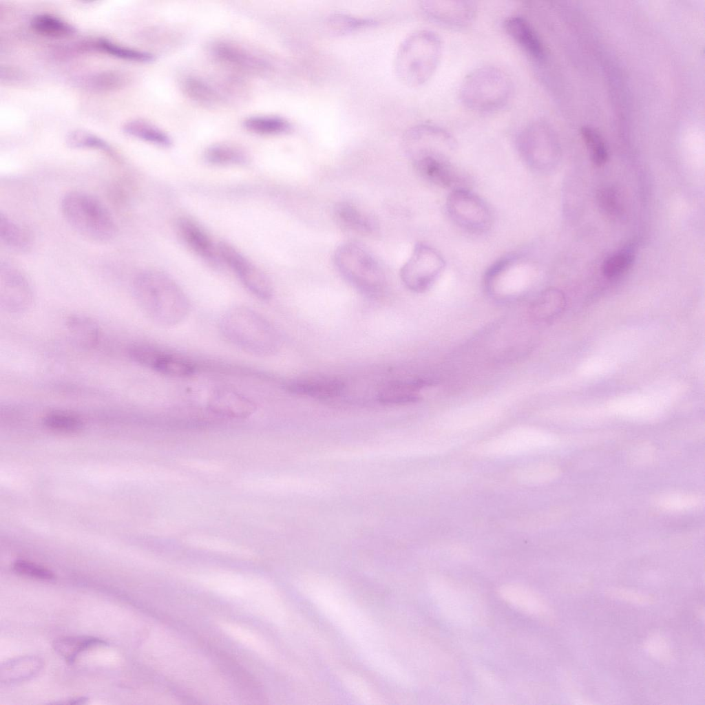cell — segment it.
<instances>
[{"label": "cell", "mask_w": 705, "mask_h": 705, "mask_svg": "<svg viewBox=\"0 0 705 705\" xmlns=\"http://www.w3.org/2000/svg\"><path fill=\"white\" fill-rule=\"evenodd\" d=\"M134 299L147 317L163 326H173L189 315V299L180 286L167 274L145 270L132 284Z\"/></svg>", "instance_id": "cell-1"}, {"label": "cell", "mask_w": 705, "mask_h": 705, "mask_svg": "<svg viewBox=\"0 0 705 705\" xmlns=\"http://www.w3.org/2000/svg\"><path fill=\"white\" fill-rule=\"evenodd\" d=\"M220 328L230 343L255 356H272L280 348V336L272 324L244 306L228 309L220 319Z\"/></svg>", "instance_id": "cell-2"}, {"label": "cell", "mask_w": 705, "mask_h": 705, "mask_svg": "<svg viewBox=\"0 0 705 705\" xmlns=\"http://www.w3.org/2000/svg\"><path fill=\"white\" fill-rule=\"evenodd\" d=\"M442 43L435 32L420 30L408 36L398 48L394 69L404 84L418 87L428 82L441 61Z\"/></svg>", "instance_id": "cell-3"}, {"label": "cell", "mask_w": 705, "mask_h": 705, "mask_svg": "<svg viewBox=\"0 0 705 705\" xmlns=\"http://www.w3.org/2000/svg\"><path fill=\"white\" fill-rule=\"evenodd\" d=\"M61 209L68 224L87 239L105 242L114 239L117 233L113 216L92 195L79 191H70L62 198Z\"/></svg>", "instance_id": "cell-4"}, {"label": "cell", "mask_w": 705, "mask_h": 705, "mask_svg": "<svg viewBox=\"0 0 705 705\" xmlns=\"http://www.w3.org/2000/svg\"><path fill=\"white\" fill-rule=\"evenodd\" d=\"M513 91V81L506 72L487 65L474 69L464 78L459 96L467 108L477 112H491L505 106Z\"/></svg>", "instance_id": "cell-5"}, {"label": "cell", "mask_w": 705, "mask_h": 705, "mask_svg": "<svg viewBox=\"0 0 705 705\" xmlns=\"http://www.w3.org/2000/svg\"><path fill=\"white\" fill-rule=\"evenodd\" d=\"M334 262L341 276L359 292L376 296L383 291L385 273L364 245L356 242L341 244L335 251Z\"/></svg>", "instance_id": "cell-6"}, {"label": "cell", "mask_w": 705, "mask_h": 705, "mask_svg": "<svg viewBox=\"0 0 705 705\" xmlns=\"http://www.w3.org/2000/svg\"><path fill=\"white\" fill-rule=\"evenodd\" d=\"M516 147L523 162L533 171H547L557 160L556 137L543 121H532L525 125L516 136Z\"/></svg>", "instance_id": "cell-7"}, {"label": "cell", "mask_w": 705, "mask_h": 705, "mask_svg": "<svg viewBox=\"0 0 705 705\" xmlns=\"http://www.w3.org/2000/svg\"><path fill=\"white\" fill-rule=\"evenodd\" d=\"M445 208L450 220L469 233H485L492 226L493 214L490 206L480 196L464 187L451 190Z\"/></svg>", "instance_id": "cell-8"}, {"label": "cell", "mask_w": 705, "mask_h": 705, "mask_svg": "<svg viewBox=\"0 0 705 705\" xmlns=\"http://www.w3.org/2000/svg\"><path fill=\"white\" fill-rule=\"evenodd\" d=\"M445 262L434 248L417 244L400 270V277L407 288L414 293L429 290L444 271Z\"/></svg>", "instance_id": "cell-9"}, {"label": "cell", "mask_w": 705, "mask_h": 705, "mask_svg": "<svg viewBox=\"0 0 705 705\" xmlns=\"http://www.w3.org/2000/svg\"><path fill=\"white\" fill-rule=\"evenodd\" d=\"M403 140L412 160L423 157L450 160L457 148V143L450 133L430 123L410 127Z\"/></svg>", "instance_id": "cell-10"}, {"label": "cell", "mask_w": 705, "mask_h": 705, "mask_svg": "<svg viewBox=\"0 0 705 705\" xmlns=\"http://www.w3.org/2000/svg\"><path fill=\"white\" fill-rule=\"evenodd\" d=\"M34 302L32 284L22 271L9 262L0 266V306L9 314L19 315L30 310Z\"/></svg>", "instance_id": "cell-11"}, {"label": "cell", "mask_w": 705, "mask_h": 705, "mask_svg": "<svg viewBox=\"0 0 705 705\" xmlns=\"http://www.w3.org/2000/svg\"><path fill=\"white\" fill-rule=\"evenodd\" d=\"M218 249L220 259L231 269L249 292L264 301L272 297L273 286L264 273L229 243L221 242Z\"/></svg>", "instance_id": "cell-12"}, {"label": "cell", "mask_w": 705, "mask_h": 705, "mask_svg": "<svg viewBox=\"0 0 705 705\" xmlns=\"http://www.w3.org/2000/svg\"><path fill=\"white\" fill-rule=\"evenodd\" d=\"M128 354L136 364L164 375L185 377L196 372V366L189 359L152 346L133 345Z\"/></svg>", "instance_id": "cell-13"}, {"label": "cell", "mask_w": 705, "mask_h": 705, "mask_svg": "<svg viewBox=\"0 0 705 705\" xmlns=\"http://www.w3.org/2000/svg\"><path fill=\"white\" fill-rule=\"evenodd\" d=\"M556 441L534 431L512 432L478 445L476 452L492 456L512 455L551 446Z\"/></svg>", "instance_id": "cell-14"}, {"label": "cell", "mask_w": 705, "mask_h": 705, "mask_svg": "<svg viewBox=\"0 0 705 705\" xmlns=\"http://www.w3.org/2000/svg\"><path fill=\"white\" fill-rule=\"evenodd\" d=\"M210 52L221 64L244 73L259 75L271 70V65L266 60L233 42H213L211 45Z\"/></svg>", "instance_id": "cell-15"}, {"label": "cell", "mask_w": 705, "mask_h": 705, "mask_svg": "<svg viewBox=\"0 0 705 705\" xmlns=\"http://www.w3.org/2000/svg\"><path fill=\"white\" fill-rule=\"evenodd\" d=\"M421 8L431 20L452 28L468 25L474 20L477 10L475 2L463 0L425 1Z\"/></svg>", "instance_id": "cell-16"}, {"label": "cell", "mask_w": 705, "mask_h": 705, "mask_svg": "<svg viewBox=\"0 0 705 705\" xmlns=\"http://www.w3.org/2000/svg\"><path fill=\"white\" fill-rule=\"evenodd\" d=\"M208 407L216 414L234 419L249 417L256 410L255 403L249 398L229 388L214 391L209 399Z\"/></svg>", "instance_id": "cell-17"}, {"label": "cell", "mask_w": 705, "mask_h": 705, "mask_svg": "<svg viewBox=\"0 0 705 705\" xmlns=\"http://www.w3.org/2000/svg\"><path fill=\"white\" fill-rule=\"evenodd\" d=\"M507 35L530 58L541 61L545 58V49L535 29L529 21L520 16L507 17L503 23Z\"/></svg>", "instance_id": "cell-18"}, {"label": "cell", "mask_w": 705, "mask_h": 705, "mask_svg": "<svg viewBox=\"0 0 705 705\" xmlns=\"http://www.w3.org/2000/svg\"><path fill=\"white\" fill-rule=\"evenodd\" d=\"M177 229L185 243L197 255L211 265H218L220 257L218 246L194 220L181 218L177 222Z\"/></svg>", "instance_id": "cell-19"}, {"label": "cell", "mask_w": 705, "mask_h": 705, "mask_svg": "<svg viewBox=\"0 0 705 705\" xmlns=\"http://www.w3.org/2000/svg\"><path fill=\"white\" fill-rule=\"evenodd\" d=\"M414 168L428 182L442 188L460 187L459 173L450 160L423 157L412 159Z\"/></svg>", "instance_id": "cell-20"}, {"label": "cell", "mask_w": 705, "mask_h": 705, "mask_svg": "<svg viewBox=\"0 0 705 705\" xmlns=\"http://www.w3.org/2000/svg\"><path fill=\"white\" fill-rule=\"evenodd\" d=\"M333 213L336 222L348 231L369 234L376 229L374 218L351 202H338L334 207Z\"/></svg>", "instance_id": "cell-21"}, {"label": "cell", "mask_w": 705, "mask_h": 705, "mask_svg": "<svg viewBox=\"0 0 705 705\" xmlns=\"http://www.w3.org/2000/svg\"><path fill=\"white\" fill-rule=\"evenodd\" d=\"M65 326L70 341L80 348L92 349L100 341V328L93 319L87 316L71 315L66 319Z\"/></svg>", "instance_id": "cell-22"}, {"label": "cell", "mask_w": 705, "mask_h": 705, "mask_svg": "<svg viewBox=\"0 0 705 705\" xmlns=\"http://www.w3.org/2000/svg\"><path fill=\"white\" fill-rule=\"evenodd\" d=\"M343 383L335 379L317 377L302 378L287 383L291 392L318 399H327L337 396L343 390Z\"/></svg>", "instance_id": "cell-23"}, {"label": "cell", "mask_w": 705, "mask_h": 705, "mask_svg": "<svg viewBox=\"0 0 705 705\" xmlns=\"http://www.w3.org/2000/svg\"><path fill=\"white\" fill-rule=\"evenodd\" d=\"M43 660L38 656L25 655L7 660L0 668L1 684H14L34 677L42 669Z\"/></svg>", "instance_id": "cell-24"}, {"label": "cell", "mask_w": 705, "mask_h": 705, "mask_svg": "<svg viewBox=\"0 0 705 705\" xmlns=\"http://www.w3.org/2000/svg\"><path fill=\"white\" fill-rule=\"evenodd\" d=\"M565 306V298L562 291L549 288L539 293L532 302L530 315L538 322H548L557 317Z\"/></svg>", "instance_id": "cell-25"}, {"label": "cell", "mask_w": 705, "mask_h": 705, "mask_svg": "<svg viewBox=\"0 0 705 705\" xmlns=\"http://www.w3.org/2000/svg\"><path fill=\"white\" fill-rule=\"evenodd\" d=\"M182 89L189 99L206 107H214L223 101L216 87L198 76L185 77L182 81Z\"/></svg>", "instance_id": "cell-26"}, {"label": "cell", "mask_w": 705, "mask_h": 705, "mask_svg": "<svg viewBox=\"0 0 705 705\" xmlns=\"http://www.w3.org/2000/svg\"><path fill=\"white\" fill-rule=\"evenodd\" d=\"M129 76L122 71L108 70L98 72L82 77L79 86L94 92H104L119 90L130 83Z\"/></svg>", "instance_id": "cell-27"}, {"label": "cell", "mask_w": 705, "mask_h": 705, "mask_svg": "<svg viewBox=\"0 0 705 705\" xmlns=\"http://www.w3.org/2000/svg\"><path fill=\"white\" fill-rule=\"evenodd\" d=\"M83 50H94L118 59L138 62L150 63L155 59L153 54L129 47L123 46L111 41L100 38L82 44Z\"/></svg>", "instance_id": "cell-28"}, {"label": "cell", "mask_w": 705, "mask_h": 705, "mask_svg": "<svg viewBox=\"0 0 705 705\" xmlns=\"http://www.w3.org/2000/svg\"><path fill=\"white\" fill-rule=\"evenodd\" d=\"M0 239L9 249L24 253L32 246L30 233L2 212L0 213Z\"/></svg>", "instance_id": "cell-29"}, {"label": "cell", "mask_w": 705, "mask_h": 705, "mask_svg": "<svg viewBox=\"0 0 705 705\" xmlns=\"http://www.w3.org/2000/svg\"><path fill=\"white\" fill-rule=\"evenodd\" d=\"M106 641L92 636H65L53 642L54 651L66 662L72 664L83 652L95 646H104Z\"/></svg>", "instance_id": "cell-30"}, {"label": "cell", "mask_w": 705, "mask_h": 705, "mask_svg": "<svg viewBox=\"0 0 705 705\" xmlns=\"http://www.w3.org/2000/svg\"><path fill=\"white\" fill-rule=\"evenodd\" d=\"M123 132L131 137L163 147L171 145V138L162 129L143 119L128 120L123 126Z\"/></svg>", "instance_id": "cell-31"}, {"label": "cell", "mask_w": 705, "mask_h": 705, "mask_svg": "<svg viewBox=\"0 0 705 705\" xmlns=\"http://www.w3.org/2000/svg\"><path fill=\"white\" fill-rule=\"evenodd\" d=\"M30 26L37 34L50 38H65L77 32L75 26L52 14H40L30 21Z\"/></svg>", "instance_id": "cell-32"}, {"label": "cell", "mask_w": 705, "mask_h": 705, "mask_svg": "<svg viewBox=\"0 0 705 705\" xmlns=\"http://www.w3.org/2000/svg\"><path fill=\"white\" fill-rule=\"evenodd\" d=\"M428 383L425 381L395 383L385 387L379 393V400L386 403H407L419 400L418 392Z\"/></svg>", "instance_id": "cell-33"}, {"label": "cell", "mask_w": 705, "mask_h": 705, "mask_svg": "<svg viewBox=\"0 0 705 705\" xmlns=\"http://www.w3.org/2000/svg\"><path fill=\"white\" fill-rule=\"evenodd\" d=\"M243 126L247 131L259 135L281 134L291 129L287 120L275 116H250L244 120Z\"/></svg>", "instance_id": "cell-34"}, {"label": "cell", "mask_w": 705, "mask_h": 705, "mask_svg": "<svg viewBox=\"0 0 705 705\" xmlns=\"http://www.w3.org/2000/svg\"><path fill=\"white\" fill-rule=\"evenodd\" d=\"M501 591L503 598L526 612L539 614L547 610L542 600L525 588L509 586L503 587Z\"/></svg>", "instance_id": "cell-35"}, {"label": "cell", "mask_w": 705, "mask_h": 705, "mask_svg": "<svg viewBox=\"0 0 705 705\" xmlns=\"http://www.w3.org/2000/svg\"><path fill=\"white\" fill-rule=\"evenodd\" d=\"M206 160L215 165H240L246 161V155L240 148L230 144L219 143L210 146L204 152Z\"/></svg>", "instance_id": "cell-36"}, {"label": "cell", "mask_w": 705, "mask_h": 705, "mask_svg": "<svg viewBox=\"0 0 705 705\" xmlns=\"http://www.w3.org/2000/svg\"><path fill=\"white\" fill-rule=\"evenodd\" d=\"M67 145L73 149H92L116 156L114 149L104 139L83 129H74L66 136Z\"/></svg>", "instance_id": "cell-37"}, {"label": "cell", "mask_w": 705, "mask_h": 705, "mask_svg": "<svg viewBox=\"0 0 705 705\" xmlns=\"http://www.w3.org/2000/svg\"><path fill=\"white\" fill-rule=\"evenodd\" d=\"M376 21L368 18H358L343 13H334L326 21L329 32L336 35L349 33L355 30L370 26Z\"/></svg>", "instance_id": "cell-38"}, {"label": "cell", "mask_w": 705, "mask_h": 705, "mask_svg": "<svg viewBox=\"0 0 705 705\" xmlns=\"http://www.w3.org/2000/svg\"><path fill=\"white\" fill-rule=\"evenodd\" d=\"M43 423L48 428L62 432H75L83 428V420L76 414L54 410L45 415Z\"/></svg>", "instance_id": "cell-39"}, {"label": "cell", "mask_w": 705, "mask_h": 705, "mask_svg": "<svg viewBox=\"0 0 705 705\" xmlns=\"http://www.w3.org/2000/svg\"><path fill=\"white\" fill-rule=\"evenodd\" d=\"M558 469L551 464H535L520 468L516 472V477L525 483L538 484L552 480L558 476Z\"/></svg>", "instance_id": "cell-40"}, {"label": "cell", "mask_w": 705, "mask_h": 705, "mask_svg": "<svg viewBox=\"0 0 705 705\" xmlns=\"http://www.w3.org/2000/svg\"><path fill=\"white\" fill-rule=\"evenodd\" d=\"M634 253L631 249H623L609 257L604 262L603 273L608 277H616L624 272L633 263Z\"/></svg>", "instance_id": "cell-41"}, {"label": "cell", "mask_w": 705, "mask_h": 705, "mask_svg": "<svg viewBox=\"0 0 705 705\" xmlns=\"http://www.w3.org/2000/svg\"><path fill=\"white\" fill-rule=\"evenodd\" d=\"M581 133L591 151L592 161L597 165L604 164L608 158V152L599 134L593 129L587 127H583Z\"/></svg>", "instance_id": "cell-42"}, {"label": "cell", "mask_w": 705, "mask_h": 705, "mask_svg": "<svg viewBox=\"0 0 705 705\" xmlns=\"http://www.w3.org/2000/svg\"><path fill=\"white\" fill-rule=\"evenodd\" d=\"M700 503L699 496L686 494H669L660 496L657 504L667 510L679 511L694 507Z\"/></svg>", "instance_id": "cell-43"}, {"label": "cell", "mask_w": 705, "mask_h": 705, "mask_svg": "<svg viewBox=\"0 0 705 705\" xmlns=\"http://www.w3.org/2000/svg\"><path fill=\"white\" fill-rule=\"evenodd\" d=\"M12 569L18 574L35 579L51 580L55 578L52 571L28 560H16L13 563Z\"/></svg>", "instance_id": "cell-44"}, {"label": "cell", "mask_w": 705, "mask_h": 705, "mask_svg": "<svg viewBox=\"0 0 705 705\" xmlns=\"http://www.w3.org/2000/svg\"><path fill=\"white\" fill-rule=\"evenodd\" d=\"M644 648L651 656L660 661L669 662L672 659L671 651L667 641L659 634L650 636L644 643Z\"/></svg>", "instance_id": "cell-45"}, {"label": "cell", "mask_w": 705, "mask_h": 705, "mask_svg": "<svg viewBox=\"0 0 705 705\" xmlns=\"http://www.w3.org/2000/svg\"><path fill=\"white\" fill-rule=\"evenodd\" d=\"M224 629H226L230 635L238 638L239 641L249 646L251 649L260 652L261 654L264 655L266 653V647L262 642L257 638L254 634L246 629H241L239 627L235 625L227 624L224 625Z\"/></svg>", "instance_id": "cell-46"}, {"label": "cell", "mask_w": 705, "mask_h": 705, "mask_svg": "<svg viewBox=\"0 0 705 705\" xmlns=\"http://www.w3.org/2000/svg\"><path fill=\"white\" fill-rule=\"evenodd\" d=\"M607 594L613 598L640 604H651L655 601L652 596L625 589L611 588L607 591Z\"/></svg>", "instance_id": "cell-47"}, {"label": "cell", "mask_w": 705, "mask_h": 705, "mask_svg": "<svg viewBox=\"0 0 705 705\" xmlns=\"http://www.w3.org/2000/svg\"><path fill=\"white\" fill-rule=\"evenodd\" d=\"M600 206L609 214H615L620 210L616 192L611 188L601 189L598 194Z\"/></svg>", "instance_id": "cell-48"}, {"label": "cell", "mask_w": 705, "mask_h": 705, "mask_svg": "<svg viewBox=\"0 0 705 705\" xmlns=\"http://www.w3.org/2000/svg\"><path fill=\"white\" fill-rule=\"evenodd\" d=\"M86 701H87V698H85V697H76V698H72V699H68V701H65V702H61V703H59V704H85L86 702Z\"/></svg>", "instance_id": "cell-49"}]
</instances>
